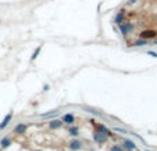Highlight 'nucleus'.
<instances>
[{
	"instance_id": "nucleus-1",
	"label": "nucleus",
	"mask_w": 157,
	"mask_h": 151,
	"mask_svg": "<svg viewBox=\"0 0 157 151\" xmlns=\"http://www.w3.org/2000/svg\"><path fill=\"white\" fill-rule=\"evenodd\" d=\"M139 37L145 40H152V39H156L157 37V30L154 29H145L139 33Z\"/></svg>"
},
{
	"instance_id": "nucleus-2",
	"label": "nucleus",
	"mask_w": 157,
	"mask_h": 151,
	"mask_svg": "<svg viewBox=\"0 0 157 151\" xmlns=\"http://www.w3.org/2000/svg\"><path fill=\"white\" fill-rule=\"evenodd\" d=\"M118 29H120V32H121L123 36H128L134 30V25L131 22H123V24L118 25Z\"/></svg>"
},
{
	"instance_id": "nucleus-3",
	"label": "nucleus",
	"mask_w": 157,
	"mask_h": 151,
	"mask_svg": "<svg viewBox=\"0 0 157 151\" xmlns=\"http://www.w3.org/2000/svg\"><path fill=\"white\" fill-rule=\"evenodd\" d=\"M108 139H109V136L106 135V133H101V132L94 131V140L96 144H105L108 142Z\"/></svg>"
},
{
	"instance_id": "nucleus-4",
	"label": "nucleus",
	"mask_w": 157,
	"mask_h": 151,
	"mask_svg": "<svg viewBox=\"0 0 157 151\" xmlns=\"http://www.w3.org/2000/svg\"><path fill=\"white\" fill-rule=\"evenodd\" d=\"M62 122L71 127V125H75V122H76V118H75V115H73V114L68 113V114H63V115H62Z\"/></svg>"
},
{
	"instance_id": "nucleus-5",
	"label": "nucleus",
	"mask_w": 157,
	"mask_h": 151,
	"mask_svg": "<svg viewBox=\"0 0 157 151\" xmlns=\"http://www.w3.org/2000/svg\"><path fill=\"white\" fill-rule=\"evenodd\" d=\"M68 147H69V150H72V151H77V150H81V148H83V143H81L78 139H75V140L69 142Z\"/></svg>"
},
{
	"instance_id": "nucleus-6",
	"label": "nucleus",
	"mask_w": 157,
	"mask_h": 151,
	"mask_svg": "<svg viewBox=\"0 0 157 151\" xmlns=\"http://www.w3.org/2000/svg\"><path fill=\"white\" fill-rule=\"evenodd\" d=\"M26 129H28V125H26V124H18V125L14 128V135H17V136L24 135L25 132H26Z\"/></svg>"
},
{
	"instance_id": "nucleus-7",
	"label": "nucleus",
	"mask_w": 157,
	"mask_h": 151,
	"mask_svg": "<svg viewBox=\"0 0 157 151\" xmlns=\"http://www.w3.org/2000/svg\"><path fill=\"white\" fill-rule=\"evenodd\" d=\"M11 121H13V113H8L7 115L4 117V119L0 122V131L6 129V128H7V125L10 124V122H11Z\"/></svg>"
},
{
	"instance_id": "nucleus-8",
	"label": "nucleus",
	"mask_w": 157,
	"mask_h": 151,
	"mask_svg": "<svg viewBox=\"0 0 157 151\" xmlns=\"http://www.w3.org/2000/svg\"><path fill=\"white\" fill-rule=\"evenodd\" d=\"M63 125V122H62V119H55L53 118L50 122H48V128L50 129H59V128Z\"/></svg>"
},
{
	"instance_id": "nucleus-9",
	"label": "nucleus",
	"mask_w": 157,
	"mask_h": 151,
	"mask_svg": "<svg viewBox=\"0 0 157 151\" xmlns=\"http://www.w3.org/2000/svg\"><path fill=\"white\" fill-rule=\"evenodd\" d=\"M114 22H116L117 25L126 22V11H124V10L118 11L117 14H116V16H114Z\"/></svg>"
},
{
	"instance_id": "nucleus-10",
	"label": "nucleus",
	"mask_w": 157,
	"mask_h": 151,
	"mask_svg": "<svg viewBox=\"0 0 157 151\" xmlns=\"http://www.w3.org/2000/svg\"><path fill=\"white\" fill-rule=\"evenodd\" d=\"M121 144H123V147H124V148H126L127 151H132L134 148L136 147V144L134 143L132 140H128V139H124Z\"/></svg>"
},
{
	"instance_id": "nucleus-11",
	"label": "nucleus",
	"mask_w": 157,
	"mask_h": 151,
	"mask_svg": "<svg viewBox=\"0 0 157 151\" xmlns=\"http://www.w3.org/2000/svg\"><path fill=\"white\" fill-rule=\"evenodd\" d=\"M58 114H59V110L57 109V110H51V111H48V113L40 114V117H41V118H53V117L58 115Z\"/></svg>"
},
{
	"instance_id": "nucleus-12",
	"label": "nucleus",
	"mask_w": 157,
	"mask_h": 151,
	"mask_svg": "<svg viewBox=\"0 0 157 151\" xmlns=\"http://www.w3.org/2000/svg\"><path fill=\"white\" fill-rule=\"evenodd\" d=\"M10 146H11V139L10 137H3L0 140V147L1 148H8Z\"/></svg>"
},
{
	"instance_id": "nucleus-13",
	"label": "nucleus",
	"mask_w": 157,
	"mask_h": 151,
	"mask_svg": "<svg viewBox=\"0 0 157 151\" xmlns=\"http://www.w3.org/2000/svg\"><path fill=\"white\" fill-rule=\"evenodd\" d=\"M68 132H69V135H72V136H78L80 129H78V127H76V125H71L69 129H68Z\"/></svg>"
},
{
	"instance_id": "nucleus-14",
	"label": "nucleus",
	"mask_w": 157,
	"mask_h": 151,
	"mask_svg": "<svg viewBox=\"0 0 157 151\" xmlns=\"http://www.w3.org/2000/svg\"><path fill=\"white\" fill-rule=\"evenodd\" d=\"M132 45H134V47H142V45H148V40L141 39V37H139L138 40H135V41H134Z\"/></svg>"
},
{
	"instance_id": "nucleus-15",
	"label": "nucleus",
	"mask_w": 157,
	"mask_h": 151,
	"mask_svg": "<svg viewBox=\"0 0 157 151\" xmlns=\"http://www.w3.org/2000/svg\"><path fill=\"white\" fill-rule=\"evenodd\" d=\"M40 51H41V47H37L36 48V51H35V52H33V54H32V56H31V61H35V59H36V58H37V55H39L40 54Z\"/></svg>"
},
{
	"instance_id": "nucleus-16",
	"label": "nucleus",
	"mask_w": 157,
	"mask_h": 151,
	"mask_svg": "<svg viewBox=\"0 0 157 151\" xmlns=\"http://www.w3.org/2000/svg\"><path fill=\"white\" fill-rule=\"evenodd\" d=\"M110 151H126V148L123 147V146H118V144H114L112 148H110Z\"/></svg>"
},
{
	"instance_id": "nucleus-17",
	"label": "nucleus",
	"mask_w": 157,
	"mask_h": 151,
	"mask_svg": "<svg viewBox=\"0 0 157 151\" xmlns=\"http://www.w3.org/2000/svg\"><path fill=\"white\" fill-rule=\"evenodd\" d=\"M113 129H114L116 132H120V133H123V135H124V133H127L126 129H121V128H113Z\"/></svg>"
},
{
	"instance_id": "nucleus-18",
	"label": "nucleus",
	"mask_w": 157,
	"mask_h": 151,
	"mask_svg": "<svg viewBox=\"0 0 157 151\" xmlns=\"http://www.w3.org/2000/svg\"><path fill=\"white\" fill-rule=\"evenodd\" d=\"M86 110H87V113H91V114H95V115H99V113H96L94 109H90V107H88V109H86Z\"/></svg>"
},
{
	"instance_id": "nucleus-19",
	"label": "nucleus",
	"mask_w": 157,
	"mask_h": 151,
	"mask_svg": "<svg viewBox=\"0 0 157 151\" xmlns=\"http://www.w3.org/2000/svg\"><path fill=\"white\" fill-rule=\"evenodd\" d=\"M148 54H149V55H152L153 58H157V52H153V51H148Z\"/></svg>"
},
{
	"instance_id": "nucleus-20",
	"label": "nucleus",
	"mask_w": 157,
	"mask_h": 151,
	"mask_svg": "<svg viewBox=\"0 0 157 151\" xmlns=\"http://www.w3.org/2000/svg\"><path fill=\"white\" fill-rule=\"evenodd\" d=\"M136 3V0H128V4H135Z\"/></svg>"
},
{
	"instance_id": "nucleus-21",
	"label": "nucleus",
	"mask_w": 157,
	"mask_h": 151,
	"mask_svg": "<svg viewBox=\"0 0 157 151\" xmlns=\"http://www.w3.org/2000/svg\"><path fill=\"white\" fill-rule=\"evenodd\" d=\"M48 88H50V85H44V87H43V91H48Z\"/></svg>"
},
{
	"instance_id": "nucleus-22",
	"label": "nucleus",
	"mask_w": 157,
	"mask_h": 151,
	"mask_svg": "<svg viewBox=\"0 0 157 151\" xmlns=\"http://www.w3.org/2000/svg\"><path fill=\"white\" fill-rule=\"evenodd\" d=\"M154 45H157V40H154Z\"/></svg>"
},
{
	"instance_id": "nucleus-23",
	"label": "nucleus",
	"mask_w": 157,
	"mask_h": 151,
	"mask_svg": "<svg viewBox=\"0 0 157 151\" xmlns=\"http://www.w3.org/2000/svg\"><path fill=\"white\" fill-rule=\"evenodd\" d=\"M35 151H43V150H35Z\"/></svg>"
},
{
	"instance_id": "nucleus-24",
	"label": "nucleus",
	"mask_w": 157,
	"mask_h": 151,
	"mask_svg": "<svg viewBox=\"0 0 157 151\" xmlns=\"http://www.w3.org/2000/svg\"><path fill=\"white\" fill-rule=\"evenodd\" d=\"M132 151H134V150H132Z\"/></svg>"
}]
</instances>
